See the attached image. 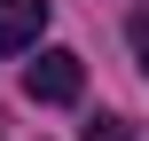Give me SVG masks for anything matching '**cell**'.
<instances>
[{"label": "cell", "mask_w": 149, "mask_h": 141, "mask_svg": "<svg viewBox=\"0 0 149 141\" xmlns=\"http://www.w3.org/2000/svg\"><path fill=\"white\" fill-rule=\"evenodd\" d=\"M24 94H31V102H79V94H86V63H79L71 47H47V55L24 71Z\"/></svg>", "instance_id": "6da1fadb"}, {"label": "cell", "mask_w": 149, "mask_h": 141, "mask_svg": "<svg viewBox=\"0 0 149 141\" xmlns=\"http://www.w3.org/2000/svg\"><path fill=\"white\" fill-rule=\"evenodd\" d=\"M39 31H47V0H0V55L39 47Z\"/></svg>", "instance_id": "7a4b0ae2"}, {"label": "cell", "mask_w": 149, "mask_h": 141, "mask_svg": "<svg viewBox=\"0 0 149 141\" xmlns=\"http://www.w3.org/2000/svg\"><path fill=\"white\" fill-rule=\"evenodd\" d=\"M126 39H134V63H141V71H149V0H141V8H134V16H126Z\"/></svg>", "instance_id": "3957f363"}, {"label": "cell", "mask_w": 149, "mask_h": 141, "mask_svg": "<svg viewBox=\"0 0 149 141\" xmlns=\"http://www.w3.org/2000/svg\"><path fill=\"white\" fill-rule=\"evenodd\" d=\"M86 141H134V126H126V118H94V126H86Z\"/></svg>", "instance_id": "277c9868"}]
</instances>
